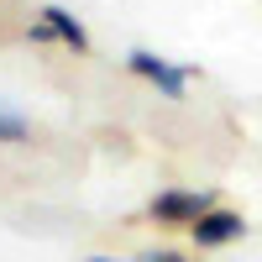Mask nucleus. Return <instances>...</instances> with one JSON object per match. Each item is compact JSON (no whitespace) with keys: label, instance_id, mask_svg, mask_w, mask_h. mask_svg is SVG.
I'll return each instance as SVG.
<instances>
[{"label":"nucleus","instance_id":"nucleus-2","mask_svg":"<svg viewBox=\"0 0 262 262\" xmlns=\"http://www.w3.org/2000/svg\"><path fill=\"white\" fill-rule=\"evenodd\" d=\"M205 210H215V194H189V189H163L152 200V221L158 226H194Z\"/></svg>","mask_w":262,"mask_h":262},{"label":"nucleus","instance_id":"nucleus-1","mask_svg":"<svg viewBox=\"0 0 262 262\" xmlns=\"http://www.w3.org/2000/svg\"><path fill=\"white\" fill-rule=\"evenodd\" d=\"M126 69H131V74H142L147 84H158V90H163L168 100H184V90H189V74H194V69H173L168 58H158V53H147V48H137V53H126Z\"/></svg>","mask_w":262,"mask_h":262},{"label":"nucleus","instance_id":"nucleus-3","mask_svg":"<svg viewBox=\"0 0 262 262\" xmlns=\"http://www.w3.org/2000/svg\"><path fill=\"white\" fill-rule=\"evenodd\" d=\"M194 231V242H200V252H210V247H226V242H236V236L247 231V221L236 210H205L200 221L189 226Z\"/></svg>","mask_w":262,"mask_h":262},{"label":"nucleus","instance_id":"nucleus-6","mask_svg":"<svg viewBox=\"0 0 262 262\" xmlns=\"http://www.w3.org/2000/svg\"><path fill=\"white\" fill-rule=\"evenodd\" d=\"M147 262H189V257H179V252H152Z\"/></svg>","mask_w":262,"mask_h":262},{"label":"nucleus","instance_id":"nucleus-7","mask_svg":"<svg viewBox=\"0 0 262 262\" xmlns=\"http://www.w3.org/2000/svg\"><path fill=\"white\" fill-rule=\"evenodd\" d=\"M84 262H121V257H84Z\"/></svg>","mask_w":262,"mask_h":262},{"label":"nucleus","instance_id":"nucleus-4","mask_svg":"<svg viewBox=\"0 0 262 262\" xmlns=\"http://www.w3.org/2000/svg\"><path fill=\"white\" fill-rule=\"evenodd\" d=\"M42 21L53 27V37L63 42V48H74V53H90V32L79 27V21L63 11V6H42Z\"/></svg>","mask_w":262,"mask_h":262},{"label":"nucleus","instance_id":"nucleus-5","mask_svg":"<svg viewBox=\"0 0 262 262\" xmlns=\"http://www.w3.org/2000/svg\"><path fill=\"white\" fill-rule=\"evenodd\" d=\"M0 142H27V121L16 111H0Z\"/></svg>","mask_w":262,"mask_h":262}]
</instances>
